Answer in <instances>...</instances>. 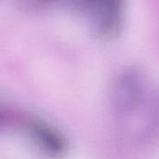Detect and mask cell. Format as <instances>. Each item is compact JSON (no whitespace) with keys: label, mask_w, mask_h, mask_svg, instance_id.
Here are the masks:
<instances>
[{"label":"cell","mask_w":159,"mask_h":159,"mask_svg":"<svg viewBox=\"0 0 159 159\" xmlns=\"http://www.w3.org/2000/svg\"><path fill=\"white\" fill-rule=\"evenodd\" d=\"M38 1H42V2H53L55 0H38Z\"/></svg>","instance_id":"obj_2"},{"label":"cell","mask_w":159,"mask_h":159,"mask_svg":"<svg viewBox=\"0 0 159 159\" xmlns=\"http://www.w3.org/2000/svg\"><path fill=\"white\" fill-rule=\"evenodd\" d=\"M95 18L97 29L105 36L117 33L122 22L123 0H81Z\"/></svg>","instance_id":"obj_1"}]
</instances>
